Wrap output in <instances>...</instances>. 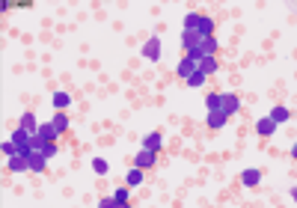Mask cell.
Instances as JSON below:
<instances>
[{
  "mask_svg": "<svg viewBox=\"0 0 297 208\" xmlns=\"http://www.w3.org/2000/svg\"><path fill=\"white\" fill-rule=\"evenodd\" d=\"M184 30H196L202 39H208V36H214V18L191 12V15H184Z\"/></svg>",
  "mask_w": 297,
  "mask_h": 208,
  "instance_id": "1",
  "label": "cell"
},
{
  "mask_svg": "<svg viewBox=\"0 0 297 208\" xmlns=\"http://www.w3.org/2000/svg\"><path fill=\"white\" fill-rule=\"evenodd\" d=\"M214 51H217V39H214V36H208V39H202L199 45H193L191 51H187V57H193V60L199 63L202 57H214Z\"/></svg>",
  "mask_w": 297,
  "mask_h": 208,
  "instance_id": "2",
  "label": "cell"
},
{
  "mask_svg": "<svg viewBox=\"0 0 297 208\" xmlns=\"http://www.w3.org/2000/svg\"><path fill=\"white\" fill-rule=\"evenodd\" d=\"M143 57H146L149 63H157V60H160V39H157V36H152V39L143 45Z\"/></svg>",
  "mask_w": 297,
  "mask_h": 208,
  "instance_id": "3",
  "label": "cell"
},
{
  "mask_svg": "<svg viewBox=\"0 0 297 208\" xmlns=\"http://www.w3.org/2000/svg\"><path fill=\"white\" fill-rule=\"evenodd\" d=\"M155 161H157V152H152V149H140V152H137V158H134V167L149 170V167H155Z\"/></svg>",
  "mask_w": 297,
  "mask_h": 208,
  "instance_id": "4",
  "label": "cell"
},
{
  "mask_svg": "<svg viewBox=\"0 0 297 208\" xmlns=\"http://www.w3.org/2000/svg\"><path fill=\"white\" fill-rule=\"evenodd\" d=\"M220 95H223V104H220V110H223L226 116L238 113V107H241V98H238L235 92H220Z\"/></svg>",
  "mask_w": 297,
  "mask_h": 208,
  "instance_id": "5",
  "label": "cell"
},
{
  "mask_svg": "<svg viewBox=\"0 0 297 208\" xmlns=\"http://www.w3.org/2000/svg\"><path fill=\"white\" fill-rule=\"evenodd\" d=\"M175 71H178V77H184V81H187V77H191L193 71H196V60L184 54V60H178V66H175Z\"/></svg>",
  "mask_w": 297,
  "mask_h": 208,
  "instance_id": "6",
  "label": "cell"
},
{
  "mask_svg": "<svg viewBox=\"0 0 297 208\" xmlns=\"http://www.w3.org/2000/svg\"><path fill=\"white\" fill-rule=\"evenodd\" d=\"M274 131H277V122L271 119V116H262V119L256 122V134H262V137H274Z\"/></svg>",
  "mask_w": 297,
  "mask_h": 208,
  "instance_id": "7",
  "label": "cell"
},
{
  "mask_svg": "<svg viewBox=\"0 0 297 208\" xmlns=\"http://www.w3.org/2000/svg\"><path fill=\"white\" fill-rule=\"evenodd\" d=\"M36 134H39V137L45 140V143H57V140H60V131H57V128H53L51 122H42V125H39V131H36Z\"/></svg>",
  "mask_w": 297,
  "mask_h": 208,
  "instance_id": "8",
  "label": "cell"
},
{
  "mask_svg": "<svg viewBox=\"0 0 297 208\" xmlns=\"http://www.w3.org/2000/svg\"><path fill=\"white\" fill-rule=\"evenodd\" d=\"M160 146H164V137H160V131H149V134L143 137V149H152V152H160Z\"/></svg>",
  "mask_w": 297,
  "mask_h": 208,
  "instance_id": "9",
  "label": "cell"
},
{
  "mask_svg": "<svg viewBox=\"0 0 297 208\" xmlns=\"http://www.w3.org/2000/svg\"><path fill=\"white\" fill-rule=\"evenodd\" d=\"M6 167H9L12 173H27V170H30V161H27L24 155H15V158L6 161Z\"/></svg>",
  "mask_w": 297,
  "mask_h": 208,
  "instance_id": "10",
  "label": "cell"
},
{
  "mask_svg": "<svg viewBox=\"0 0 297 208\" xmlns=\"http://www.w3.org/2000/svg\"><path fill=\"white\" fill-rule=\"evenodd\" d=\"M226 113H220V110H217V113H208V116H205V125H208L211 131H220V128H223V125H226Z\"/></svg>",
  "mask_w": 297,
  "mask_h": 208,
  "instance_id": "11",
  "label": "cell"
},
{
  "mask_svg": "<svg viewBox=\"0 0 297 208\" xmlns=\"http://www.w3.org/2000/svg\"><path fill=\"white\" fill-rule=\"evenodd\" d=\"M259 181H262V170H244L241 173V185L244 188H256Z\"/></svg>",
  "mask_w": 297,
  "mask_h": 208,
  "instance_id": "12",
  "label": "cell"
},
{
  "mask_svg": "<svg viewBox=\"0 0 297 208\" xmlns=\"http://www.w3.org/2000/svg\"><path fill=\"white\" fill-rule=\"evenodd\" d=\"M202 42V36L196 33V30H181V45H184V51H191L193 45H199Z\"/></svg>",
  "mask_w": 297,
  "mask_h": 208,
  "instance_id": "13",
  "label": "cell"
},
{
  "mask_svg": "<svg viewBox=\"0 0 297 208\" xmlns=\"http://www.w3.org/2000/svg\"><path fill=\"white\" fill-rule=\"evenodd\" d=\"M196 69L202 71V74H214V71L220 69V63H217V60H214V57H202V60H199V63H196Z\"/></svg>",
  "mask_w": 297,
  "mask_h": 208,
  "instance_id": "14",
  "label": "cell"
},
{
  "mask_svg": "<svg viewBox=\"0 0 297 208\" xmlns=\"http://www.w3.org/2000/svg\"><path fill=\"white\" fill-rule=\"evenodd\" d=\"M137 185H143V170L140 167H131L128 175H125V188H137Z\"/></svg>",
  "mask_w": 297,
  "mask_h": 208,
  "instance_id": "15",
  "label": "cell"
},
{
  "mask_svg": "<svg viewBox=\"0 0 297 208\" xmlns=\"http://www.w3.org/2000/svg\"><path fill=\"white\" fill-rule=\"evenodd\" d=\"M18 128H24V131L36 134V131H39V122H36L33 113H21V122H18Z\"/></svg>",
  "mask_w": 297,
  "mask_h": 208,
  "instance_id": "16",
  "label": "cell"
},
{
  "mask_svg": "<svg viewBox=\"0 0 297 208\" xmlns=\"http://www.w3.org/2000/svg\"><path fill=\"white\" fill-rule=\"evenodd\" d=\"M267 116H271V119L277 122V125H282V122H288L291 119V110H288V107H274V110H271V113H267Z\"/></svg>",
  "mask_w": 297,
  "mask_h": 208,
  "instance_id": "17",
  "label": "cell"
},
{
  "mask_svg": "<svg viewBox=\"0 0 297 208\" xmlns=\"http://www.w3.org/2000/svg\"><path fill=\"white\" fill-rule=\"evenodd\" d=\"M27 161H30V173H42V170H45V164H48V158L42 155V152H33Z\"/></svg>",
  "mask_w": 297,
  "mask_h": 208,
  "instance_id": "18",
  "label": "cell"
},
{
  "mask_svg": "<svg viewBox=\"0 0 297 208\" xmlns=\"http://www.w3.org/2000/svg\"><path fill=\"white\" fill-rule=\"evenodd\" d=\"M220 104H223V95H220V92H208V95H205V107H208V113H217ZM220 113H223V110H220Z\"/></svg>",
  "mask_w": 297,
  "mask_h": 208,
  "instance_id": "19",
  "label": "cell"
},
{
  "mask_svg": "<svg viewBox=\"0 0 297 208\" xmlns=\"http://www.w3.org/2000/svg\"><path fill=\"white\" fill-rule=\"evenodd\" d=\"M51 125L57 128V131H60V134H63V131L69 128V116H66L63 110H57V113H53V119H51Z\"/></svg>",
  "mask_w": 297,
  "mask_h": 208,
  "instance_id": "20",
  "label": "cell"
},
{
  "mask_svg": "<svg viewBox=\"0 0 297 208\" xmlns=\"http://www.w3.org/2000/svg\"><path fill=\"white\" fill-rule=\"evenodd\" d=\"M51 101H53V107H57V110H66V107L71 104V95H69V92H53Z\"/></svg>",
  "mask_w": 297,
  "mask_h": 208,
  "instance_id": "21",
  "label": "cell"
},
{
  "mask_svg": "<svg viewBox=\"0 0 297 208\" xmlns=\"http://www.w3.org/2000/svg\"><path fill=\"white\" fill-rule=\"evenodd\" d=\"M205 77H208V74H202V71L196 69L191 77H187V87H205Z\"/></svg>",
  "mask_w": 297,
  "mask_h": 208,
  "instance_id": "22",
  "label": "cell"
},
{
  "mask_svg": "<svg viewBox=\"0 0 297 208\" xmlns=\"http://www.w3.org/2000/svg\"><path fill=\"white\" fill-rule=\"evenodd\" d=\"M3 155H6V161L18 155V146H15V143H12V140H6V143H3Z\"/></svg>",
  "mask_w": 297,
  "mask_h": 208,
  "instance_id": "23",
  "label": "cell"
},
{
  "mask_svg": "<svg viewBox=\"0 0 297 208\" xmlns=\"http://www.w3.org/2000/svg\"><path fill=\"white\" fill-rule=\"evenodd\" d=\"M92 170H95L98 175H104L107 173V161L104 158H92Z\"/></svg>",
  "mask_w": 297,
  "mask_h": 208,
  "instance_id": "24",
  "label": "cell"
},
{
  "mask_svg": "<svg viewBox=\"0 0 297 208\" xmlns=\"http://www.w3.org/2000/svg\"><path fill=\"white\" fill-rule=\"evenodd\" d=\"M128 193H131V188H119V191L113 193V199H116L119 205H125V202H128Z\"/></svg>",
  "mask_w": 297,
  "mask_h": 208,
  "instance_id": "25",
  "label": "cell"
},
{
  "mask_svg": "<svg viewBox=\"0 0 297 208\" xmlns=\"http://www.w3.org/2000/svg\"><path fill=\"white\" fill-rule=\"evenodd\" d=\"M42 155L48 158V161H51V158H57V143H48V146L42 149Z\"/></svg>",
  "mask_w": 297,
  "mask_h": 208,
  "instance_id": "26",
  "label": "cell"
},
{
  "mask_svg": "<svg viewBox=\"0 0 297 208\" xmlns=\"http://www.w3.org/2000/svg\"><path fill=\"white\" fill-rule=\"evenodd\" d=\"M119 205V202H116V199H113V196H104V199H101V202H98V208H116Z\"/></svg>",
  "mask_w": 297,
  "mask_h": 208,
  "instance_id": "27",
  "label": "cell"
},
{
  "mask_svg": "<svg viewBox=\"0 0 297 208\" xmlns=\"http://www.w3.org/2000/svg\"><path fill=\"white\" fill-rule=\"evenodd\" d=\"M291 199H294V202H297V185H294V188H291Z\"/></svg>",
  "mask_w": 297,
  "mask_h": 208,
  "instance_id": "28",
  "label": "cell"
},
{
  "mask_svg": "<svg viewBox=\"0 0 297 208\" xmlns=\"http://www.w3.org/2000/svg\"><path fill=\"white\" fill-rule=\"evenodd\" d=\"M291 155H294V158H297V143H294V149H291Z\"/></svg>",
  "mask_w": 297,
  "mask_h": 208,
  "instance_id": "29",
  "label": "cell"
},
{
  "mask_svg": "<svg viewBox=\"0 0 297 208\" xmlns=\"http://www.w3.org/2000/svg\"><path fill=\"white\" fill-rule=\"evenodd\" d=\"M116 208H131V205H128V202H125V205H116Z\"/></svg>",
  "mask_w": 297,
  "mask_h": 208,
  "instance_id": "30",
  "label": "cell"
}]
</instances>
